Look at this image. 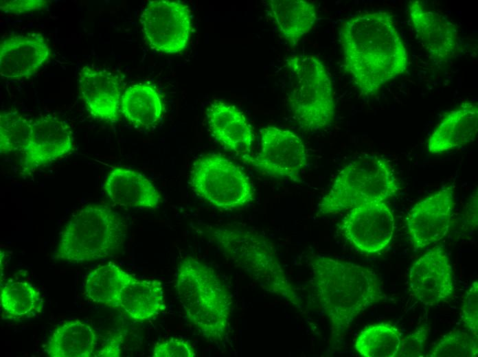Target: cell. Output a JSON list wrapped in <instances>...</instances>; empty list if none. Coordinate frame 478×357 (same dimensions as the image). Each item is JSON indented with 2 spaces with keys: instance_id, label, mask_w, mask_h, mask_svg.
Here are the masks:
<instances>
[{
  "instance_id": "d6a6232c",
  "label": "cell",
  "mask_w": 478,
  "mask_h": 357,
  "mask_svg": "<svg viewBox=\"0 0 478 357\" xmlns=\"http://www.w3.org/2000/svg\"><path fill=\"white\" fill-rule=\"evenodd\" d=\"M46 0H1L0 10L4 13L20 14L43 9Z\"/></svg>"
},
{
  "instance_id": "d4e9b609",
  "label": "cell",
  "mask_w": 478,
  "mask_h": 357,
  "mask_svg": "<svg viewBox=\"0 0 478 357\" xmlns=\"http://www.w3.org/2000/svg\"><path fill=\"white\" fill-rule=\"evenodd\" d=\"M1 319L19 321L40 313L43 300L39 290L27 281H9L0 289Z\"/></svg>"
},
{
  "instance_id": "4dcf8cb0",
  "label": "cell",
  "mask_w": 478,
  "mask_h": 357,
  "mask_svg": "<svg viewBox=\"0 0 478 357\" xmlns=\"http://www.w3.org/2000/svg\"><path fill=\"white\" fill-rule=\"evenodd\" d=\"M196 352L186 340L170 337L154 345L153 357H195Z\"/></svg>"
},
{
  "instance_id": "277c9868",
  "label": "cell",
  "mask_w": 478,
  "mask_h": 357,
  "mask_svg": "<svg viewBox=\"0 0 478 357\" xmlns=\"http://www.w3.org/2000/svg\"><path fill=\"white\" fill-rule=\"evenodd\" d=\"M208 233L223 254L263 290L287 300L297 309L303 308L275 249L263 235L249 229L225 227L212 228Z\"/></svg>"
},
{
  "instance_id": "4316f807",
  "label": "cell",
  "mask_w": 478,
  "mask_h": 357,
  "mask_svg": "<svg viewBox=\"0 0 478 357\" xmlns=\"http://www.w3.org/2000/svg\"><path fill=\"white\" fill-rule=\"evenodd\" d=\"M401 344L398 329L388 323L365 327L354 343L356 352L364 357H396Z\"/></svg>"
},
{
  "instance_id": "2e32d148",
  "label": "cell",
  "mask_w": 478,
  "mask_h": 357,
  "mask_svg": "<svg viewBox=\"0 0 478 357\" xmlns=\"http://www.w3.org/2000/svg\"><path fill=\"white\" fill-rule=\"evenodd\" d=\"M51 49L41 34L8 36L0 43V75L6 79L27 78L49 60Z\"/></svg>"
},
{
  "instance_id": "4fadbf2b",
  "label": "cell",
  "mask_w": 478,
  "mask_h": 357,
  "mask_svg": "<svg viewBox=\"0 0 478 357\" xmlns=\"http://www.w3.org/2000/svg\"><path fill=\"white\" fill-rule=\"evenodd\" d=\"M73 145V133L65 122L49 115L35 119L21 152L22 174H30L58 160L72 150Z\"/></svg>"
},
{
  "instance_id": "5bb4252c",
  "label": "cell",
  "mask_w": 478,
  "mask_h": 357,
  "mask_svg": "<svg viewBox=\"0 0 478 357\" xmlns=\"http://www.w3.org/2000/svg\"><path fill=\"white\" fill-rule=\"evenodd\" d=\"M454 207V185H447L416 203L406 218L415 251L441 240L448 233Z\"/></svg>"
},
{
  "instance_id": "603a6c76",
  "label": "cell",
  "mask_w": 478,
  "mask_h": 357,
  "mask_svg": "<svg viewBox=\"0 0 478 357\" xmlns=\"http://www.w3.org/2000/svg\"><path fill=\"white\" fill-rule=\"evenodd\" d=\"M98 337L93 327L79 319L58 325L50 335L45 352L50 357L94 356Z\"/></svg>"
},
{
  "instance_id": "f1b7e54d",
  "label": "cell",
  "mask_w": 478,
  "mask_h": 357,
  "mask_svg": "<svg viewBox=\"0 0 478 357\" xmlns=\"http://www.w3.org/2000/svg\"><path fill=\"white\" fill-rule=\"evenodd\" d=\"M478 356L477 337L468 331L451 332L435 345L426 357H477Z\"/></svg>"
},
{
  "instance_id": "7a4b0ae2",
  "label": "cell",
  "mask_w": 478,
  "mask_h": 357,
  "mask_svg": "<svg viewBox=\"0 0 478 357\" xmlns=\"http://www.w3.org/2000/svg\"><path fill=\"white\" fill-rule=\"evenodd\" d=\"M319 304L330 323V342H340L354 319L382 301L384 292L376 273L367 267L317 255L309 261Z\"/></svg>"
},
{
  "instance_id": "9a60e30c",
  "label": "cell",
  "mask_w": 478,
  "mask_h": 357,
  "mask_svg": "<svg viewBox=\"0 0 478 357\" xmlns=\"http://www.w3.org/2000/svg\"><path fill=\"white\" fill-rule=\"evenodd\" d=\"M409 285L413 296L426 306L437 305L452 296V266L442 247L428 251L411 265Z\"/></svg>"
},
{
  "instance_id": "7c38bea8",
  "label": "cell",
  "mask_w": 478,
  "mask_h": 357,
  "mask_svg": "<svg viewBox=\"0 0 478 357\" xmlns=\"http://www.w3.org/2000/svg\"><path fill=\"white\" fill-rule=\"evenodd\" d=\"M407 10L418 39L435 65L447 63L459 54L460 38L453 22L418 0L409 1Z\"/></svg>"
},
{
  "instance_id": "9c48e42d",
  "label": "cell",
  "mask_w": 478,
  "mask_h": 357,
  "mask_svg": "<svg viewBox=\"0 0 478 357\" xmlns=\"http://www.w3.org/2000/svg\"><path fill=\"white\" fill-rule=\"evenodd\" d=\"M243 161L271 177L301 182L300 173L306 165V150L293 132L275 126L260 130V149Z\"/></svg>"
},
{
  "instance_id": "f546056e",
  "label": "cell",
  "mask_w": 478,
  "mask_h": 357,
  "mask_svg": "<svg viewBox=\"0 0 478 357\" xmlns=\"http://www.w3.org/2000/svg\"><path fill=\"white\" fill-rule=\"evenodd\" d=\"M460 321L467 331L478 338V282L466 291L460 308Z\"/></svg>"
},
{
  "instance_id": "5b68a950",
  "label": "cell",
  "mask_w": 478,
  "mask_h": 357,
  "mask_svg": "<svg viewBox=\"0 0 478 357\" xmlns=\"http://www.w3.org/2000/svg\"><path fill=\"white\" fill-rule=\"evenodd\" d=\"M126 225L109 207L88 205L76 211L60 234L56 260L79 264L106 258L120 250Z\"/></svg>"
},
{
  "instance_id": "8fae6325",
  "label": "cell",
  "mask_w": 478,
  "mask_h": 357,
  "mask_svg": "<svg viewBox=\"0 0 478 357\" xmlns=\"http://www.w3.org/2000/svg\"><path fill=\"white\" fill-rule=\"evenodd\" d=\"M141 23L150 47L166 54L183 51L192 32L190 10L179 1H149L141 15Z\"/></svg>"
},
{
  "instance_id": "30bf717a",
  "label": "cell",
  "mask_w": 478,
  "mask_h": 357,
  "mask_svg": "<svg viewBox=\"0 0 478 357\" xmlns=\"http://www.w3.org/2000/svg\"><path fill=\"white\" fill-rule=\"evenodd\" d=\"M345 239L359 251L374 254L391 242L395 218L386 201L372 200L349 209L339 224Z\"/></svg>"
},
{
  "instance_id": "ac0fdd59",
  "label": "cell",
  "mask_w": 478,
  "mask_h": 357,
  "mask_svg": "<svg viewBox=\"0 0 478 357\" xmlns=\"http://www.w3.org/2000/svg\"><path fill=\"white\" fill-rule=\"evenodd\" d=\"M207 117L212 137L222 146L242 161L252 154L254 133L240 109L223 101L216 100L209 106Z\"/></svg>"
},
{
  "instance_id": "44dd1931",
  "label": "cell",
  "mask_w": 478,
  "mask_h": 357,
  "mask_svg": "<svg viewBox=\"0 0 478 357\" xmlns=\"http://www.w3.org/2000/svg\"><path fill=\"white\" fill-rule=\"evenodd\" d=\"M162 283L157 279L134 278L122 288L113 308L135 322L151 320L165 310Z\"/></svg>"
},
{
  "instance_id": "6da1fadb",
  "label": "cell",
  "mask_w": 478,
  "mask_h": 357,
  "mask_svg": "<svg viewBox=\"0 0 478 357\" xmlns=\"http://www.w3.org/2000/svg\"><path fill=\"white\" fill-rule=\"evenodd\" d=\"M344 67L361 95H376L407 69L409 55L387 11L361 13L345 20L339 32Z\"/></svg>"
},
{
  "instance_id": "7402d4cb",
  "label": "cell",
  "mask_w": 478,
  "mask_h": 357,
  "mask_svg": "<svg viewBox=\"0 0 478 357\" xmlns=\"http://www.w3.org/2000/svg\"><path fill=\"white\" fill-rule=\"evenodd\" d=\"M269 5L277 29L292 46L312 28L317 20L315 5L305 0H271Z\"/></svg>"
},
{
  "instance_id": "d6986e66",
  "label": "cell",
  "mask_w": 478,
  "mask_h": 357,
  "mask_svg": "<svg viewBox=\"0 0 478 357\" xmlns=\"http://www.w3.org/2000/svg\"><path fill=\"white\" fill-rule=\"evenodd\" d=\"M104 190L115 205L133 209H156L161 196L144 175L133 170L116 167L106 177Z\"/></svg>"
},
{
  "instance_id": "cb8c5ba5",
  "label": "cell",
  "mask_w": 478,
  "mask_h": 357,
  "mask_svg": "<svg viewBox=\"0 0 478 357\" xmlns=\"http://www.w3.org/2000/svg\"><path fill=\"white\" fill-rule=\"evenodd\" d=\"M120 111L132 124L150 127L156 124L163 113L161 98L157 90L146 84H135L122 95Z\"/></svg>"
},
{
  "instance_id": "484cf974",
  "label": "cell",
  "mask_w": 478,
  "mask_h": 357,
  "mask_svg": "<svg viewBox=\"0 0 478 357\" xmlns=\"http://www.w3.org/2000/svg\"><path fill=\"white\" fill-rule=\"evenodd\" d=\"M134 278L114 264L102 265L87 275L85 293L91 301L114 308L122 288Z\"/></svg>"
},
{
  "instance_id": "ffe728a7",
  "label": "cell",
  "mask_w": 478,
  "mask_h": 357,
  "mask_svg": "<svg viewBox=\"0 0 478 357\" xmlns=\"http://www.w3.org/2000/svg\"><path fill=\"white\" fill-rule=\"evenodd\" d=\"M478 132V106L464 102L440 122L427 141V150L440 154L471 143Z\"/></svg>"
},
{
  "instance_id": "83f0119b",
  "label": "cell",
  "mask_w": 478,
  "mask_h": 357,
  "mask_svg": "<svg viewBox=\"0 0 478 357\" xmlns=\"http://www.w3.org/2000/svg\"><path fill=\"white\" fill-rule=\"evenodd\" d=\"M32 121L14 111L0 114V152L8 154L20 152L28 141Z\"/></svg>"
},
{
  "instance_id": "3957f363",
  "label": "cell",
  "mask_w": 478,
  "mask_h": 357,
  "mask_svg": "<svg viewBox=\"0 0 478 357\" xmlns=\"http://www.w3.org/2000/svg\"><path fill=\"white\" fill-rule=\"evenodd\" d=\"M176 289L187 320L207 340L222 342L231 313L229 292L215 270L187 257L178 264Z\"/></svg>"
},
{
  "instance_id": "1f68e13d",
  "label": "cell",
  "mask_w": 478,
  "mask_h": 357,
  "mask_svg": "<svg viewBox=\"0 0 478 357\" xmlns=\"http://www.w3.org/2000/svg\"><path fill=\"white\" fill-rule=\"evenodd\" d=\"M429 328L420 327L401 340L400 347L396 357H420L424 352L427 341Z\"/></svg>"
},
{
  "instance_id": "836d02e7",
  "label": "cell",
  "mask_w": 478,
  "mask_h": 357,
  "mask_svg": "<svg viewBox=\"0 0 478 357\" xmlns=\"http://www.w3.org/2000/svg\"><path fill=\"white\" fill-rule=\"evenodd\" d=\"M123 336L121 334L115 335L107 340L103 347L95 353L94 356L118 357L122 354Z\"/></svg>"
},
{
  "instance_id": "e0dca14e",
  "label": "cell",
  "mask_w": 478,
  "mask_h": 357,
  "mask_svg": "<svg viewBox=\"0 0 478 357\" xmlns=\"http://www.w3.org/2000/svg\"><path fill=\"white\" fill-rule=\"evenodd\" d=\"M78 83L81 99L93 117L109 123L119 121L122 95L115 76L85 66L79 71Z\"/></svg>"
},
{
  "instance_id": "ba28073f",
  "label": "cell",
  "mask_w": 478,
  "mask_h": 357,
  "mask_svg": "<svg viewBox=\"0 0 478 357\" xmlns=\"http://www.w3.org/2000/svg\"><path fill=\"white\" fill-rule=\"evenodd\" d=\"M194 192L223 210L240 209L254 200L252 183L244 172L218 154L198 158L190 172Z\"/></svg>"
},
{
  "instance_id": "8992f818",
  "label": "cell",
  "mask_w": 478,
  "mask_h": 357,
  "mask_svg": "<svg viewBox=\"0 0 478 357\" xmlns=\"http://www.w3.org/2000/svg\"><path fill=\"white\" fill-rule=\"evenodd\" d=\"M400 189L387 159L378 154L359 156L339 172L319 203L318 214H337L365 202L386 201Z\"/></svg>"
},
{
  "instance_id": "52a82bcc",
  "label": "cell",
  "mask_w": 478,
  "mask_h": 357,
  "mask_svg": "<svg viewBox=\"0 0 478 357\" xmlns=\"http://www.w3.org/2000/svg\"><path fill=\"white\" fill-rule=\"evenodd\" d=\"M296 78L288 104L300 128L323 129L332 122L336 110L331 78L323 62L313 55H294L286 59Z\"/></svg>"
}]
</instances>
